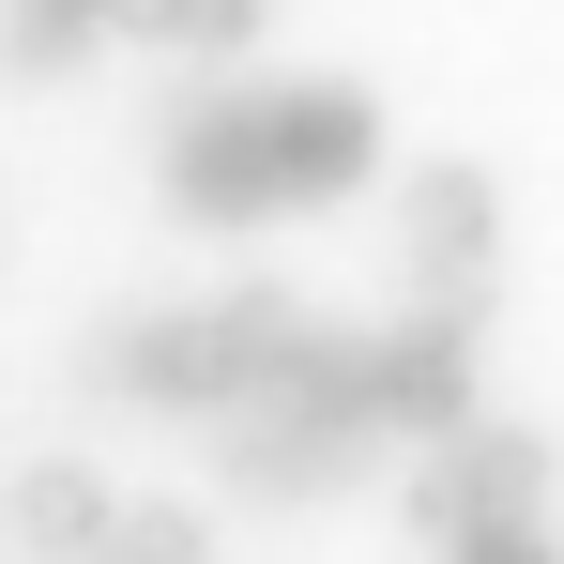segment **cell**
<instances>
[{
    "label": "cell",
    "instance_id": "3957f363",
    "mask_svg": "<svg viewBox=\"0 0 564 564\" xmlns=\"http://www.w3.org/2000/svg\"><path fill=\"white\" fill-rule=\"evenodd\" d=\"M503 519H550V443L534 427H443L427 473H412V534L427 550H458V534H503Z\"/></svg>",
    "mask_w": 564,
    "mask_h": 564
},
{
    "label": "cell",
    "instance_id": "277c9868",
    "mask_svg": "<svg viewBox=\"0 0 564 564\" xmlns=\"http://www.w3.org/2000/svg\"><path fill=\"white\" fill-rule=\"evenodd\" d=\"M93 381L138 397V412H229L245 397V351H229V305H138L93 336Z\"/></svg>",
    "mask_w": 564,
    "mask_h": 564
},
{
    "label": "cell",
    "instance_id": "52a82bcc",
    "mask_svg": "<svg viewBox=\"0 0 564 564\" xmlns=\"http://www.w3.org/2000/svg\"><path fill=\"white\" fill-rule=\"evenodd\" d=\"M488 275H503V198H488V169H412V305L488 321Z\"/></svg>",
    "mask_w": 564,
    "mask_h": 564
},
{
    "label": "cell",
    "instance_id": "6da1fadb",
    "mask_svg": "<svg viewBox=\"0 0 564 564\" xmlns=\"http://www.w3.org/2000/svg\"><path fill=\"white\" fill-rule=\"evenodd\" d=\"M153 169H169V214H184V229H260V214H290L275 198V138H260V77L184 93Z\"/></svg>",
    "mask_w": 564,
    "mask_h": 564
},
{
    "label": "cell",
    "instance_id": "9c48e42d",
    "mask_svg": "<svg viewBox=\"0 0 564 564\" xmlns=\"http://www.w3.org/2000/svg\"><path fill=\"white\" fill-rule=\"evenodd\" d=\"M107 31H138V46H184V62H229V46L260 31V0H122Z\"/></svg>",
    "mask_w": 564,
    "mask_h": 564
},
{
    "label": "cell",
    "instance_id": "5b68a950",
    "mask_svg": "<svg viewBox=\"0 0 564 564\" xmlns=\"http://www.w3.org/2000/svg\"><path fill=\"white\" fill-rule=\"evenodd\" d=\"M260 138H275V198L290 214H321V198H351L381 169V107L351 77H260Z\"/></svg>",
    "mask_w": 564,
    "mask_h": 564
},
{
    "label": "cell",
    "instance_id": "30bf717a",
    "mask_svg": "<svg viewBox=\"0 0 564 564\" xmlns=\"http://www.w3.org/2000/svg\"><path fill=\"white\" fill-rule=\"evenodd\" d=\"M93 564H214V519H198V503H122Z\"/></svg>",
    "mask_w": 564,
    "mask_h": 564
},
{
    "label": "cell",
    "instance_id": "ba28073f",
    "mask_svg": "<svg viewBox=\"0 0 564 564\" xmlns=\"http://www.w3.org/2000/svg\"><path fill=\"white\" fill-rule=\"evenodd\" d=\"M107 519H122V488H107L93 458H31V473H15V534H31V564H93Z\"/></svg>",
    "mask_w": 564,
    "mask_h": 564
},
{
    "label": "cell",
    "instance_id": "8fae6325",
    "mask_svg": "<svg viewBox=\"0 0 564 564\" xmlns=\"http://www.w3.org/2000/svg\"><path fill=\"white\" fill-rule=\"evenodd\" d=\"M443 564H564V534H550V519H503V534H458Z\"/></svg>",
    "mask_w": 564,
    "mask_h": 564
},
{
    "label": "cell",
    "instance_id": "8992f818",
    "mask_svg": "<svg viewBox=\"0 0 564 564\" xmlns=\"http://www.w3.org/2000/svg\"><path fill=\"white\" fill-rule=\"evenodd\" d=\"M367 412H381V443H443V427H473V321H443V305L381 321V336H367Z\"/></svg>",
    "mask_w": 564,
    "mask_h": 564
},
{
    "label": "cell",
    "instance_id": "7a4b0ae2",
    "mask_svg": "<svg viewBox=\"0 0 564 564\" xmlns=\"http://www.w3.org/2000/svg\"><path fill=\"white\" fill-rule=\"evenodd\" d=\"M381 473L367 412H321V397H229V488L245 503H336Z\"/></svg>",
    "mask_w": 564,
    "mask_h": 564
}]
</instances>
